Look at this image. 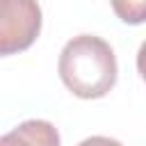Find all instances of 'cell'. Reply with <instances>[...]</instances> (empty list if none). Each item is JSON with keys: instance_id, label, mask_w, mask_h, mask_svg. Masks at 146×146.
<instances>
[{"instance_id": "5b68a950", "label": "cell", "mask_w": 146, "mask_h": 146, "mask_svg": "<svg viewBox=\"0 0 146 146\" xmlns=\"http://www.w3.org/2000/svg\"><path fill=\"white\" fill-rule=\"evenodd\" d=\"M78 146H123V144L116 141V139H110V137L96 135V137H87V139H82Z\"/></svg>"}, {"instance_id": "6da1fadb", "label": "cell", "mask_w": 146, "mask_h": 146, "mask_svg": "<svg viewBox=\"0 0 146 146\" xmlns=\"http://www.w3.org/2000/svg\"><path fill=\"white\" fill-rule=\"evenodd\" d=\"M59 78L78 98H103L116 84V55L96 34H78L59 52Z\"/></svg>"}, {"instance_id": "3957f363", "label": "cell", "mask_w": 146, "mask_h": 146, "mask_svg": "<svg viewBox=\"0 0 146 146\" xmlns=\"http://www.w3.org/2000/svg\"><path fill=\"white\" fill-rule=\"evenodd\" d=\"M0 146H59V132L50 121L30 119L2 135Z\"/></svg>"}, {"instance_id": "277c9868", "label": "cell", "mask_w": 146, "mask_h": 146, "mask_svg": "<svg viewBox=\"0 0 146 146\" xmlns=\"http://www.w3.org/2000/svg\"><path fill=\"white\" fill-rule=\"evenodd\" d=\"M114 14L128 25H141L146 21V0H110Z\"/></svg>"}, {"instance_id": "7a4b0ae2", "label": "cell", "mask_w": 146, "mask_h": 146, "mask_svg": "<svg viewBox=\"0 0 146 146\" xmlns=\"http://www.w3.org/2000/svg\"><path fill=\"white\" fill-rule=\"evenodd\" d=\"M41 32L36 0H0V57L27 50Z\"/></svg>"}]
</instances>
